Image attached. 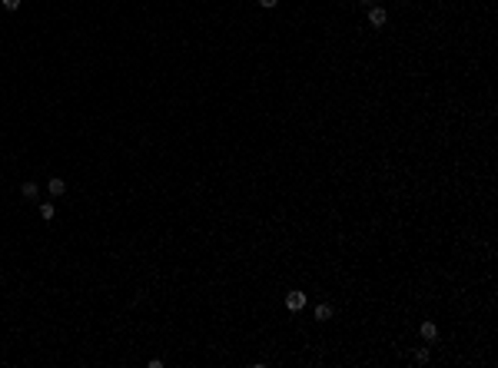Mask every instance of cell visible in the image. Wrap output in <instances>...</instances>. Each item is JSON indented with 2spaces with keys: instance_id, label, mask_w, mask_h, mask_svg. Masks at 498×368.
<instances>
[{
  "instance_id": "6da1fadb",
  "label": "cell",
  "mask_w": 498,
  "mask_h": 368,
  "mask_svg": "<svg viewBox=\"0 0 498 368\" xmlns=\"http://www.w3.org/2000/svg\"><path fill=\"white\" fill-rule=\"evenodd\" d=\"M286 309L289 312H302L306 309V292H289L286 295Z\"/></svg>"
},
{
  "instance_id": "7a4b0ae2",
  "label": "cell",
  "mask_w": 498,
  "mask_h": 368,
  "mask_svg": "<svg viewBox=\"0 0 498 368\" xmlns=\"http://www.w3.org/2000/svg\"><path fill=\"white\" fill-rule=\"evenodd\" d=\"M419 335H422L425 342H435V338H439V325H435V322H422V325H419Z\"/></svg>"
},
{
  "instance_id": "3957f363",
  "label": "cell",
  "mask_w": 498,
  "mask_h": 368,
  "mask_svg": "<svg viewBox=\"0 0 498 368\" xmlns=\"http://www.w3.org/2000/svg\"><path fill=\"white\" fill-rule=\"evenodd\" d=\"M386 20H388V14L382 10V7H369V23L372 27H386Z\"/></svg>"
},
{
  "instance_id": "277c9868",
  "label": "cell",
  "mask_w": 498,
  "mask_h": 368,
  "mask_svg": "<svg viewBox=\"0 0 498 368\" xmlns=\"http://www.w3.org/2000/svg\"><path fill=\"white\" fill-rule=\"evenodd\" d=\"M47 193H50V196H63V193H67V183H63V179H56V176H54V179L47 183Z\"/></svg>"
},
{
  "instance_id": "5b68a950",
  "label": "cell",
  "mask_w": 498,
  "mask_h": 368,
  "mask_svg": "<svg viewBox=\"0 0 498 368\" xmlns=\"http://www.w3.org/2000/svg\"><path fill=\"white\" fill-rule=\"evenodd\" d=\"M20 193H23V199H37L40 186L37 183H23V186H20Z\"/></svg>"
},
{
  "instance_id": "8992f818",
  "label": "cell",
  "mask_w": 498,
  "mask_h": 368,
  "mask_svg": "<svg viewBox=\"0 0 498 368\" xmlns=\"http://www.w3.org/2000/svg\"><path fill=\"white\" fill-rule=\"evenodd\" d=\"M315 318H319V322H329V318H332V305H326V302L315 305Z\"/></svg>"
},
{
  "instance_id": "52a82bcc",
  "label": "cell",
  "mask_w": 498,
  "mask_h": 368,
  "mask_svg": "<svg viewBox=\"0 0 498 368\" xmlns=\"http://www.w3.org/2000/svg\"><path fill=\"white\" fill-rule=\"evenodd\" d=\"M54 212H56V209H54V203H43V206H40V216H43L47 222L54 219Z\"/></svg>"
},
{
  "instance_id": "ba28073f",
  "label": "cell",
  "mask_w": 498,
  "mask_h": 368,
  "mask_svg": "<svg viewBox=\"0 0 498 368\" xmlns=\"http://www.w3.org/2000/svg\"><path fill=\"white\" fill-rule=\"evenodd\" d=\"M415 362H428V349H419V351H415Z\"/></svg>"
},
{
  "instance_id": "9c48e42d",
  "label": "cell",
  "mask_w": 498,
  "mask_h": 368,
  "mask_svg": "<svg viewBox=\"0 0 498 368\" xmlns=\"http://www.w3.org/2000/svg\"><path fill=\"white\" fill-rule=\"evenodd\" d=\"M0 3H3L7 10H17V7H20V0H0Z\"/></svg>"
},
{
  "instance_id": "30bf717a",
  "label": "cell",
  "mask_w": 498,
  "mask_h": 368,
  "mask_svg": "<svg viewBox=\"0 0 498 368\" xmlns=\"http://www.w3.org/2000/svg\"><path fill=\"white\" fill-rule=\"evenodd\" d=\"M276 3H279V0H259V7H266V10H269V7H276Z\"/></svg>"
},
{
  "instance_id": "8fae6325",
  "label": "cell",
  "mask_w": 498,
  "mask_h": 368,
  "mask_svg": "<svg viewBox=\"0 0 498 368\" xmlns=\"http://www.w3.org/2000/svg\"><path fill=\"white\" fill-rule=\"evenodd\" d=\"M359 3H362V7H372V0H359Z\"/></svg>"
}]
</instances>
